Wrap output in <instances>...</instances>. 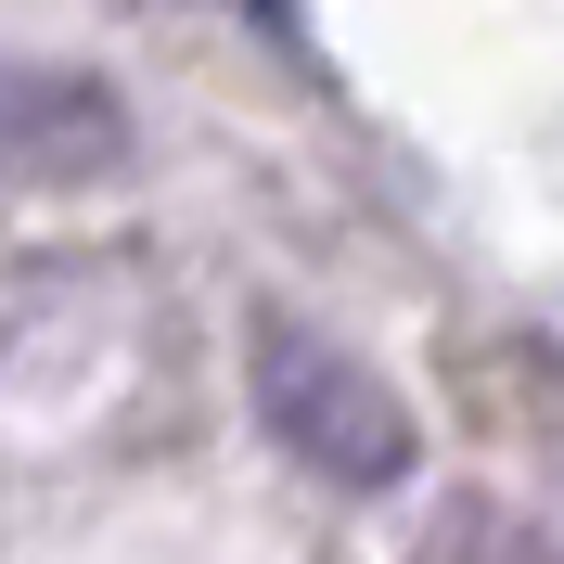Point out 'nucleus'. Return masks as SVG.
<instances>
[{
  "instance_id": "obj_2",
  "label": "nucleus",
  "mask_w": 564,
  "mask_h": 564,
  "mask_svg": "<svg viewBox=\"0 0 564 564\" xmlns=\"http://www.w3.org/2000/svg\"><path fill=\"white\" fill-rule=\"evenodd\" d=\"M129 154V104L77 65H0V180H104Z\"/></svg>"
},
{
  "instance_id": "obj_3",
  "label": "nucleus",
  "mask_w": 564,
  "mask_h": 564,
  "mask_svg": "<svg viewBox=\"0 0 564 564\" xmlns=\"http://www.w3.org/2000/svg\"><path fill=\"white\" fill-rule=\"evenodd\" d=\"M411 564H564L552 527L500 513V500H436V527L411 539Z\"/></svg>"
},
{
  "instance_id": "obj_1",
  "label": "nucleus",
  "mask_w": 564,
  "mask_h": 564,
  "mask_svg": "<svg viewBox=\"0 0 564 564\" xmlns=\"http://www.w3.org/2000/svg\"><path fill=\"white\" fill-rule=\"evenodd\" d=\"M245 372H257V423L308 462L321 488H398V475H411V411H398L386 372H372V359H347L334 334L257 308Z\"/></svg>"
}]
</instances>
